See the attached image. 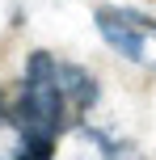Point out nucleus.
<instances>
[{"instance_id": "obj_1", "label": "nucleus", "mask_w": 156, "mask_h": 160, "mask_svg": "<svg viewBox=\"0 0 156 160\" xmlns=\"http://www.w3.org/2000/svg\"><path fill=\"white\" fill-rule=\"evenodd\" d=\"M13 122L25 135L55 139V143L76 127V114H72L68 93H63V59H55L51 51H34V55L25 59Z\"/></svg>"}, {"instance_id": "obj_2", "label": "nucleus", "mask_w": 156, "mask_h": 160, "mask_svg": "<svg viewBox=\"0 0 156 160\" xmlns=\"http://www.w3.org/2000/svg\"><path fill=\"white\" fill-rule=\"evenodd\" d=\"M97 21V34L106 38V47L114 55H123L127 63H139V68H156V21L152 17H139L131 8H97L93 13Z\"/></svg>"}, {"instance_id": "obj_3", "label": "nucleus", "mask_w": 156, "mask_h": 160, "mask_svg": "<svg viewBox=\"0 0 156 160\" xmlns=\"http://www.w3.org/2000/svg\"><path fill=\"white\" fill-rule=\"evenodd\" d=\"M63 160H139L123 139H114L110 131L89 127V122H76L68 131V143H63Z\"/></svg>"}, {"instance_id": "obj_4", "label": "nucleus", "mask_w": 156, "mask_h": 160, "mask_svg": "<svg viewBox=\"0 0 156 160\" xmlns=\"http://www.w3.org/2000/svg\"><path fill=\"white\" fill-rule=\"evenodd\" d=\"M63 93H68V105H72V114H76V122L84 118V114L97 105V76L89 72V68H80V63H68L63 59Z\"/></svg>"}, {"instance_id": "obj_5", "label": "nucleus", "mask_w": 156, "mask_h": 160, "mask_svg": "<svg viewBox=\"0 0 156 160\" xmlns=\"http://www.w3.org/2000/svg\"><path fill=\"white\" fill-rule=\"evenodd\" d=\"M0 160H25V135L13 118H0Z\"/></svg>"}, {"instance_id": "obj_6", "label": "nucleus", "mask_w": 156, "mask_h": 160, "mask_svg": "<svg viewBox=\"0 0 156 160\" xmlns=\"http://www.w3.org/2000/svg\"><path fill=\"white\" fill-rule=\"evenodd\" d=\"M0 118H4V88H0Z\"/></svg>"}]
</instances>
